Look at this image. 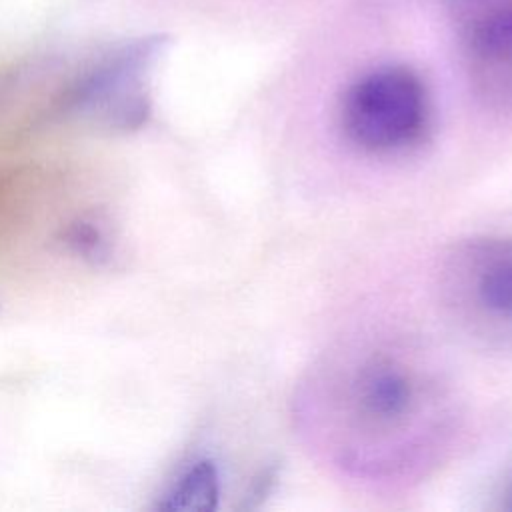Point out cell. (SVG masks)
I'll list each match as a JSON object with an SVG mask.
<instances>
[{
    "label": "cell",
    "mask_w": 512,
    "mask_h": 512,
    "mask_svg": "<svg viewBox=\"0 0 512 512\" xmlns=\"http://www.w3.org/2000/svg\"><path fill=\"white\" fill-rule=\"evenodd\" d=\"M68 244L82 256L92 258V260H100L108 254V242L104 238V234L92 226L90 222H80L74 224L68 230Z\"/></svg>",
    "instance_id": "6"
},
{
    "label": "cell",
    "mask_w": 512,
    "mask_h": 512,
    "mask_svg": "<svg viewBox=\"0 0 512 512\" xmlns=\"http://www.w3.org/2000/svg\"><path fill=\"white\" fill-rule=\"evenodd\" d=\"M162 42V38H142L106 60L80 86L78 110L112 132L140 128L150 112L148 72Z\"/></svg>",
    "instance_id": "2"
},
{
    "label": "cell",
    "mask_w": 512,
    "mask_h": 512,
    "mask_svg": "<svg viewBox=\"0 0 512 512\" xmlns=\"http://www.w3.org/2000/svg\"><path fill=\"white\" fill-rule=\"evenodd\" d=\"M510 508H512V486H510Z\"/></svg>",
    "instance_id": "7"
},
{
    "label": "cell",
    "mask_w": 512,
    "mask_h": 512,
    "mask_svg": "<svg viewBox=\"0 0 512 512\" xmlns=\"http://www.w3.org/2000/svg\"><path fill=\"white\" fill-rule=\"evenodd\" d=\"M428 122L420 78L404 66H384L356 80L342 102V128L368 152H394L414 144Z\"/></svg>",
    "instance_id": "1"
},
{
    "label": "cell",
    "mask_w": 512,
    "mask_h": 512,
    "mask_svg": "<svg viewBox=\"0 0 512 512\" xmlns=\"http://www.w3.org/2000/svg\"><path fill=\"white\" fill-rule=\"evenodd\" d=\"M352 400L364 424L394 428L414 412L418 390L406 366L390 358H374L358 372Z\"/></svg>",
    "instance_id": "4"
},
{
    "label": "cell",
    "mask_w": 512,
    "mask_h": 512,
    "mask_svg": "<svg viewBox=\"0 0 512 512\" xmlns=\"http://www.w3.org/2000/svg\"><path fill=\"white\" fill-rule=\"evenodd\" d=\"M456 298L492 332L512 330V240H484L456 260Z\"/></svg>",
    "instance_id": "3"
},
{
    "label": "cell",
    "mask_w": 512,
    "mask_h": 512,
    "mask_svg": "<svg viewBox=\"0 0 512 512\" xmlns=\"http://www.w3.org/2000/svg\"><path fill=\"white\" fill-rule=\"evenodd\" d=\"M218 504V472L210 460L194 462L170 488L162 510L208 512Z\"/></svg>",
    "instance_id": "5"
}]
</instances>
